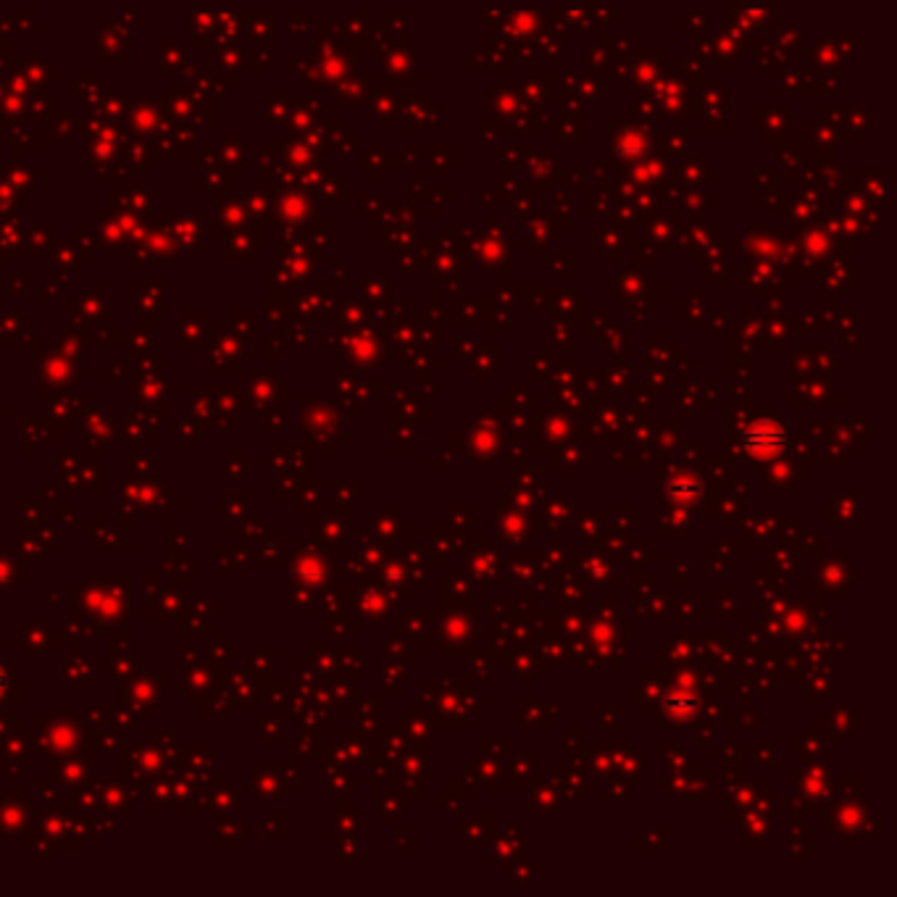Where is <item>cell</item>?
Masks as SVG:
<instances>
[{"label": "cell", "mask_w": 897, "mask_h": 897, "mask_svg": "<svg viewBox=\"0 0 897 897\" xmlns=\"http://www.w3.org/2000/svg\"><path fill=\"white\" fill-rule=\"evenodd\" d=\"M748 448L758 453V458H774L784 448V432L774 424H758L748 435Z\"/></svg>", "instance_id": "cell-1"}]
</instances>
